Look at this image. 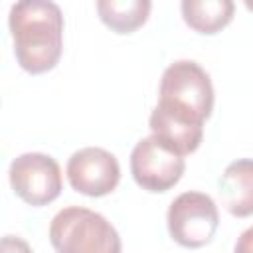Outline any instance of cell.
<instances>
[{"label": "cell", "mask_w": 253, "mask_h": 253, "mask_svg": "<svg viewBox=\"0 0 253 253\" xmlns=\"http://www.w3.org/2000/svg\"><path fill=\"white\" fill-rule=\"evenodd\" d=\"M221 206L235 217L253 215V160L239 158L225 166L219 178Z\"/></svg>", "instance_id": "cell-8"}, {"label": "cell", "mask_w": 253, "mask_h": 253, "mask_svg": "<svg viewBox=\"0 0 253 253\" xmlns=\"http://www.w3.org/2000/svg\"><path fill=\"white\" fill-rule=\"evenodd\" d=\"M8 178L16 196L34 208L51 204L63 188L57 160L43 152L16 156L10 164Z\"/></svg>", "instance_id": "cell-5"}, {"label": "cell", "mask_w": 253, "mask_h": 253, "mask_svg": "<svg viewBox=\"0 0 253 253\" xmlns=\"http://www.w3.org/2000/svg\"><path fill=\"white\" fill-rule=\"evenodd\" d=\"M14 55L32 75L53 69L63 49V14L49 0H20L8 16Z\"/></svg>", "instance_id": "cell-2"}, {"label": "cell", "mask_w": 253, "mask_h": 253, "mask_svg": "<svg viewBox=\"0 0 253 253\" xmlns=\"http://www.w3.org/2000/svg\"><path fill=\"white\" fill-rule=\"evenodd\" d=\"M49 241L57 253H121V237L113 223L81 206L59 210L49 223Z\"/></svg>", "instance_id": "cell-3"}, {"label": "cell", "mask_w": 253, "mask_h": 253, "mask_svg": "<svg viewBox=\"0 0 253 253\" xmlns=\"http://www.w3.org/2000/svg\"><path fill=\"white\" fill-rule=\"evenodd\" d=\"M233 253H253V225L247 227V229L237 237V243H235Z\"/></svg>", "instance_id": "cell-12"}, {"label": "cell", "mask_w": 253, "mask_h": 253, "mask_svg": "<svg viewBox=\"0 0 253 253\" xmlns=\"http://www.w3.org/2000/svg\"><path fill=\"white\" fill-rule=\"evenodd\" d=\"M184 22L198 34H217L223 30L235 12L231 0H184L180 4Z\"/></svg>", "instance_id": "cell-9"}, {"label": "cell", "mask_w": 253, "mask_h": 253, "mask_svg": "<svg viewBox=\"0 0 253 253\" xmlns=\"http://www.w3.org/2000/svg\"><path fill=\"white\" fill-rule=\"evenodd\" d=\"M2 253H34L32 247L18 235H4L2 237Z\"/></svg>", "instance_id": "cell-11"}, {"label": "cell", "mask_w": 253, "mask_h": 253, "mask_svg": "<svg viewBox=\"0 0 253 253\" xmlns=\"http://www.w3.org/2000/svg\"><path fill=\"white\" fill-rule=\"evenodd\" d=\"M69 186L89 198L111 194L121 180V166L115 154L99 146H85L71 154L65 168Z\"/></svg>", "instance_id": "cell-7"}, {"label": "cell", "mask_w": 253, "mask_h": 253, "mask_svg": "<svg viewBox=\"0 0 253 253\" xmlns=\"http://www.w3.org/2000/svg\"><path fill=\"white\" fill-rule=\"evenodd\" d=\"M170 237L188 249L208 245L219 225L217 206L204 192H184L172 200L166 213Z\"/></svg>", "instance_id": "cell-4"}, {"label": "cell", "mask_w": 253, "mask_h": 253, "mask_svg": "<svg viewBox=\"0 0 253 253\" xmlns=\"http://www.w3.org/2000/svg\"><path fill=\"white\" fill-rule=\"evenodd\" d=\"M152 4L148 0H99L97 12L105 26L117 34H132L138 30L150 14Z\"/></svg>", "instance_id": "cell-10"}, {"label": "cell", "mask_w": 253, "mask_h": 253, "mask_svg": "<svg viewBox=\"0 0 253 253\" xmlns=\"http://www.w3.org/2000/svg\"><path fill=\"white\" fill-rule=\"evenodd\" d=\"M184 170V156L164 146L154 134L140 138L130 152V174L142 190L166 192L180 182Z\"/></svg>", "instance_id": "cell-6"}, {"label": "cell", "mask_w": 253, "mask_h": 253, "mask_svg": "<svg viewBox=\"0 0 253 253\" xmlns=\"http://www.w3.org/2000/svg\"><path fill=\"white\" fill-rule=\"evenodd\" d=\"M213 111V85L208 71L192 61L170 63L160 79L158 103L150 113L152 134L180 156L198 150L204 123Z\"/></svg>", "instance_id": "cell-1"}, {"label": "cell", "mask_w": 253, "mask_h": 253, "mask_svg": "<svg viewBox=\"0 0 253 253\" xmlns=\"http://www.w3.org/2000/svg\"><path fill=\"white\" fill-rule=\"evenodd\" d=\"M245 8L253 12V0H245Z\"/></svg>", "instance_id": "cell-13"}]
</instances>
